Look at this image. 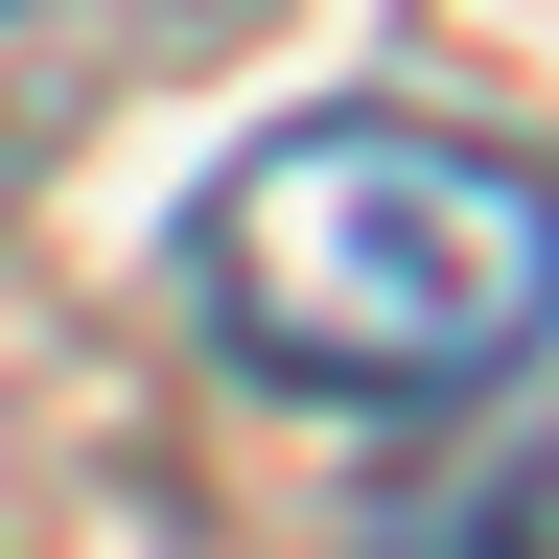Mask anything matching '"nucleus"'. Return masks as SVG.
Here are the masks:
<instances>
[{
  "label": "nucleus",
  "mask_w": 559,
  "mask_h": 559,
  "mask_svg": "<svg viewBox=\"0 0 559 559\" xmlns=\"http://www.w3.org/2000/svg\"><path fill=\"white\" fill-rule=\"evenodd\" d=\"M210 349L326 419H466L559 349V164L443 117H280L234 187L187 210Z\"/></svg>",
  "instance_id": "nucleus-1"
},
{
  "label": "nucleus",
  "mask_w": 559,
  "mask_h": 559,
  "mask_svg": "<svg viewBox=\"0 0 559 559\" xmlns=\"http://www.w3.org/2000/svg\"><path fill=\"white\" fill-rule=\"evenodd\" d=\"M373 559H536V536H513V513H396Z\"/></svg>",
  "instance_id": "nucleus-2"
},
{
  "label": "nucleus",
  "mask_w": 559,
  "mask_h": 559,
  "mask_svg": "<svg viewBox=\"0 0 559 559\" xmlns=\"http://www.w3.org/2000/svg\"><path fill=\"white\" fill-rule=\"evenodd\" d=\"M0 24H24V0H0Z\"/></svg>",
  "instance_id": "nucleus-3"
}]
</instances>
